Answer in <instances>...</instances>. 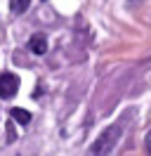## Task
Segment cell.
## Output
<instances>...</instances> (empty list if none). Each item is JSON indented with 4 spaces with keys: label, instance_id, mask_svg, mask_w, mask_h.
<instances>
[{
    "label": "cell",
    "instance_id": "277c9868",
    "mask_svg": "<svg viewBox=\"0 0 151 156\" xmlns=\"http://www.w3.org/2000/svg\"><path fill=\"white\" fill-rule=\"evenodd\" d=\"M9 116L17 121L19 126H28L31 123V114H28L26 109H19V107H14V109H9Z\"/></svg>",
    "mask_w": 151,
    "mask_h": 156
},
{
    "label": "cell",
    "instance_id": "7a4b0ae2",
    "mask_svg": "<svg viewBox=\"0 0 151 156\" xmlns=\"http://www.w3.org/2000/svg\"><path fill=\"white\" fill-rule=\"evenodd\" d=\"M19 90V78L12 73V71H5L0 73V97L2 99H12Z\"/></svg>",
    "mask_w": 151,
    "mask_h": 156
},
{
    "label": "cell",
    "instance_id": "8992f818",
    "mask_svg": "<svg viewBox=\"0 0 151 156\" xmlns=\"http://www.w3.org/2000/svg\"><path fill=\"white\" fill-rule=\"evenodd\" d=\"M144 144H146V151L151 154V130H149V135H146V142H144Z\"/></svg>",
    "mask_w": 151,
    "mask_h": 156
},
{
    "label": "cell",
    "instance_id": "6da1fadb",
    "mask_svg": "<svg viewBox=\"0 0 151 156\" xmlns=\"http://www.w3.org/2000/svg\"><path fill=\"white\" fill-rule=\"evenodd\" d=\"M123 135V128L121 126H106L94 137L92 147H90V156H109L113 151V147L118 144V140Z\"/></svg>",
    "mask_w": 151,
    "mask_h": 156
},
{
    "label": "cell",
    "instance_id": "3957f363",
    "mask_svg": "<svg viewBox=\"0 0 151 156\" xmlns=\"http://www.w3.org/2000/svg\"><path fill=\"white\" fill-rule=\"evenodd\" d=\"M28 50H31L33 55H38V57H43V55L47 52V38L43 36V33L31 36V40H28Z\"/></svg>",
    "mask_w": 151,
    "mask_h": 156
},
{
    "label": "cell",
    "instance_id": "5b68a950",
    "mask_svg": "<svg viewBox=\"0 0 151 156\" xmlns=\"http://www.w3.org/2000/svg\"><path fill=\"white\" fill-rule=\"evenodd\" d=\"M28 5H31V0H9V10L14 12V14L26 12V10H28Z\"/></svg>",
    "mask_w": 151,
    "mask_h": 156
}]
</instances>
